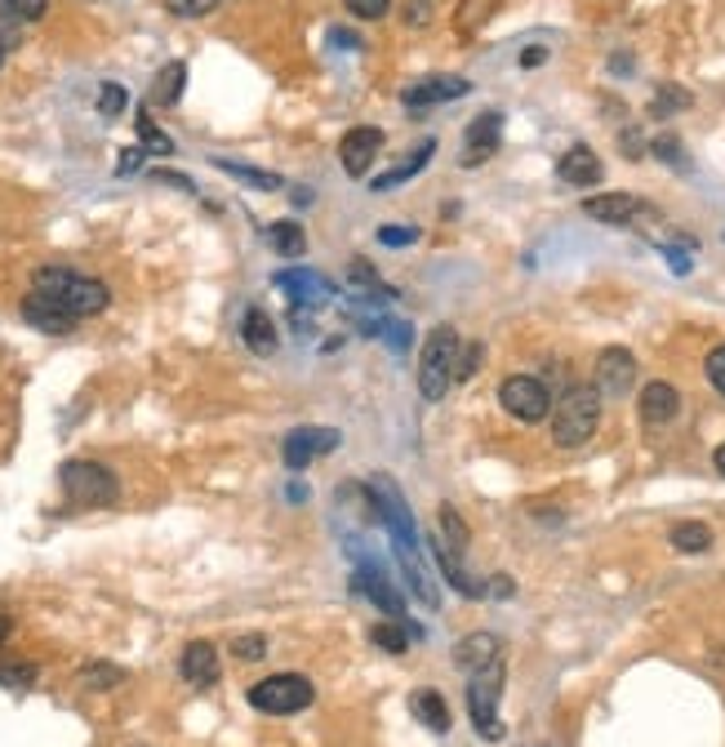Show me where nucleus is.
I'll return each mask as SVG.
<instances>
[{
	"mask_svg": "<svg viewBox=\"0 0 725 747\" xmlns=\"http://www.w3.org/2000/svg\"><path fill=\"white\" fill-rule=\"evenodd\" d=\"M583 214L596 218V223L623 227V223H632V218L645 214V201L632 196V192H605V196H588V201H583Z\"/></svg>",
	"mask_w": 725,
	"mask_h": 747,
	"instance_id": "13",
	"label": "nucleus"
},
{
	"mask_svg": "<svg viewBox=\"0 0 725 747\" xmlns=\"http://www.w3.org/2000/svg\"><path fill=\"white\" fill-rule=\"evenodd\" d=\"M441 530H446V539H450V548H455V552H463V548H468V525L459 521V512H455L450 503L441 508Z\"/></svg>",
	"mask_w": 725,
	"mask_h": 747,
	"instance_id": "35",
	"label": "nucleus"
},
{
	"mask_svg": "<svg viewBox=\"0 0 725 747\" xmlns=\"http://www.w3.org/2000/svg\"><path fill=\"white\" fill-rule=\"evenodd\" d=\"M596 428H601V392L596 388H570L556 401V415H552V446L579 450L596 437Z\"/></svg>",
	"mask_w": 725,
	"mask_h": 747,
	"instance_id": "2",
	"label": "nucleus"
},
{
	"mask_svg": "<svg viewBox=\"0 0 725 747\" xmlns=\"http://www.w3.org/2000/svg\"><path fill=\"white\" fill-rule=\"evenodd\" d=\"M410 712H415V720H423L432 734H446V729H450V707H446V698H441L437 689H415V694H410Z\"/></svg>",
	"mask_w": 725,
	"mask_h": 747,
	"instance_id": "24",
	"label": "nucleus"
},
{
	"mask_svg": "<svg viewBox=\"0 0 725 747\" xmlns=\"http://www.w3.org/2000/svg\"><path fill=\"white\" fill-rule=\"evenodd\" d=\"M223 174H232V178H241V183H254V187H263V192H276L280 187V178L276 174H267V170H249V165H241V161H214Z\"/></svg>",
	"mask_w": 725,
	"mask_h": 747,
	"instance_id": "28",
	"label": "nucleus"
},
{
	"mask_svg": "<svg viewBox=\"0 0 725 747\" xmlns=\"http://www.w3.org/2000/svg\"><path fill=\"white\" fill-rule=\"evenodd\" d=\"M397 623H401V618H397ZM397 623H379V627H375V645L388 649V654H406V645H410V636H406Z\"/></svg>",
	"mask_w": 725,
	"mask_h": 747,
	"instance_id": "34",
	"label": "nucleus"
},
{
	"mask_svg": "<svg viewBox=\"0 0 725 747\" xmlns=\"http://www.w3.org/2000/svg\"><path fill=\"white\" fill-rule=\"evenodd\" d=\"M183 85H187V63H170V68H161V76H156V85H152V103L174 108V103L183 99Z\"/></svg>",
	"mask_w": 725,
	"mask_h": 747,
	"instance_id": "26",
	"label": "nucleus"
},
{
	"mask_svg": "<svg viewBox=\"0 0 725 747\" xmlns=\"http://www.w3.org/2000/svg\"><path fill=\"white\" fill-rule=\"evenodd\" d=\"M139 134H143V147H147V152H156V156H170V152H174V143H170V139H165V134L152 125L147 108L139 112Z\"/></svg>",
	"mask_w": 725,
	"mask_h": 747,
	"instance_id": "32",
	"label": "nucleus"
},
{
	"mask_svg": "<svg viewBox=\"0 0 725 747\" xmlns=\"http://www.w3.org/2000/svg\"><path fill=\"white\" fill-rule=\"evenodd\" d=\"M351 587H360V596H370L384 614H392V618H401L406 614V596L384 579V570H370V565H360L356 570V579H351Z\"/></svg>",
	"mask_w": 725,
	"mask_h": 747,
	"instance_id": "16",
	"label": "nucleus"
},
{
	"mask_svg": "<svg viewBox=\"0 0 725 747\" xmlns=\"http://www.w3.org/2000/svg\"><path fill=\"white\" fill-rule=\"evenodd\" d=\"M556 178L561 183H570V187H596L601 183V161H596V152L592 147H570L561 161H556Z\"/></svg>",
	"mask_w": 725,
	"mask_h": 747,
	"instance_id": "19",
	"label": "nucleus"
},
{
	"mask_svg": "<svg viewBox=\"0 0 725 747\" xmlns=\"http://www.w3.org/2000/svg\"><path fill=\"white\" fill-rule=\"evenodd\" d=\"M379 241H384L388 249H406V245H415V241H419V227H401V223H388V227H379Z\"/></svg>",
	"mask_w": 725,
	"mask_h": 747,
	"instance_id": "40",
	"label": "nucleus"
},
{
	"mask_svg": "<svg viewBox=\"0 0 725 747\" xmlns=\"http://www.w3.org/2000/svg\"><path fill=\"white\" fill-rule=\"evenodd\" d=\"M143 170V147H125L121 156H116V174L125 178V174H139Z\"/></svg>",
	"mask_w": 725,
	"mask_h": 747,
	"instance_id": "46",
	"label": "nucleus"
},
{
	"mask_svg": "<svg viewBox=\"0 0 725 747\" xmlns=\"http://www.w3.org/2000/svg\"><path fill=\"white\" fill-rule=\"evenodd\" d=\"M178 672H183V681L187 685H196V689H210V685H218V649L210 645V641H192L187 649H183V658H178Z\"/></svg>",
	"mask_w": 725,
	"mask_h": 747,
	"instance_id": "14",
	"label": "nucleus"
},
{
	"mask_svg": "<svg viewBox=\"0 0 725 747\" xmlns=\"http://www.w3.org/2000/svg\"><path fill=\"white\" fill-rule=\"evenodd\" d=\"M654 152H658V156H667L672 165H676V156H681V147H676L672 139H658V143H654Z\"/></svg>",
	"mask_w": 725,
	"mask_h": 747,
	"instance_id": "49",
	"label": "nucleus"
},
{
	"mask_svg": "<svg viewBox=\"0 0 725 747\" xmlns=\"http://www.w3.org/2000/svg\"><path fill=\"white\" fill-rule=\"evenodd\" d=\"M32 289L45 294L50 303H59V307H63L68 316H76V320L99 316V311H108V303H112V289H108L103 280H94V276H85V272H72V267H37Z\"/></svg>",
	"mask_w": 725,
	"mask_h": 747,
	"instance_id": "1",
	"label": "nucleus"
},
{
	"mask_svg": "<svg viewBox=\"0 0 725 747\" xmlns=\"http://www.w3.org/2000/svg\"><path fill=\"white\" fill-rule=\"evenodd\" d=\"M316 703V685L298 672H276L258 685H249V707L254 712H267V716H294L303 707Z\"/></svg>",
	"mask_w": 725,
	"mask_h": 747,
	"instance_id": "5",
	"label": "nucleus"
},
{
	"mask_svg": "<svg viewBox=\"0 0 725 747\" xmlns=\"http://www.w3.org/2000/svg\"><path fill=\"white\" fill-rule=\"evenodd\" d=\"M338 446H343V437H338L334 428H294V432L280 441V459H285L289 472H303V468H312L316 459L334 454Z\"/></svg>",
	"mask_w": 725,
	"mask_h": 747,
	"instance_id": "8",
	"label": "nucleus"
},
{
	"mask_svg": "<svg viewBox=\"0 0 725 747\" xmlns=\"http://www.w3.org/2000/svg\"><path fill=\"white\" fill-rule=\"evenodd\" d=\"M503 658H490L486 667L468 672V707H472V725L486 743H499L503 738V720H499V694H503Z\"/></svg>",
	"mask_w": 725,
	"mask_h": 747,
	"instance_id": "4",
	"label": "nucleus"
},
{
	"mask_svg": "<svg viewBox=\"0 0 725 747\" xmlns=\"http://www.w3.org/2000/svg\"><path fill=\"white\" fill-rule=\"evenodd\" d=\"M37 681L32 667H0V685H14V689H28Z\"/></svg>",
	"mask_w": 725,
	"mask_h": 747,
	"instance_id": "45",
	"label": "nucleus"
},
{
	"mask_svg": "<svg viewBox=\"0 0 725 747\" xmlns=\"http://www.w3.org/2000/svg\"><path fill=\"white\" fill-rule=\"evenodd\" d=\"M370 334H379L392 351H410V338H415V329H410L406 320H388V316H379V320L370 325Z\"/></svg>",
	"mask_w": 725,
	"mask_h": 747,
	"instance_id": "30",
	"label": "nucleus"
},
{
	"mask_svg": "<svg viewBox=\"0 0 725 747\" xmlns=\"http://www.w3.org/2000/svg\"><path fill=\"white\" fill-rule=\"evenodd\" d=\"M632 383H636V356L627 347H605L596 356V392L623 397Z\"/></svg>",
	"mask_w": 725,
	"mask_h": 747,
	"instance_id": "11",
	"label": "nucleus"
},
{
	"mask_svg": "<svg viewBox=\"0 0 725 747\" xmlns=\"http://www.w3.org/2000/svg\"><path fill=\"white\" fill-rule=\"evenodd\" d=\"M481 356H486V347H481V342L459 347V374H455V383H468V379H472L477 365H481Z\"/></svg>",
	"mask_w": 725,
	"mask_h": 747,
	"instance_id": "39",
	"label": "nucleus"
},
{
	"mask_svg": "<svg viewBox=\"0 0 725 747\" xmlns=\"http://www.w3.org/2000/svg\"><path fill=\"white\" fill-rule=\"evenodd\" d=\"M241 338H245V347L254 351V356H272L276 351V325H272V316L263 311V307H249L245 311V320H241Z\"/></svg>",
	"mask_w": 725,
	"mask_h": 747,
	"instance_id": "21",
	"label": "nucleus"
},
{
	"mask_svg": "<svg viewBox=\"0 0 725 747\" xmlns=\"http://www.w3.org/2000/svg\"><path fill=\"white\" fill-rule=\"evenodd\" d=\"M543 59H548V50H539V45H530V50L521 54V68H539Z\"/></svg>",
	"mask_w": 725,
	"mask_h": 747,
	"instance_id": "48",
	"label": "nucleus"
},
{
	"mask_svg": "<svg viewBox=\"0 0 725 747\" xmlns=\"http://www.w3.org/2000/svg\"><path fill=\"white\" fill-rule=\"evenodd\" d=\"M329 41H334V45H347V50H356V45H360L351 32H329Z\"/></svg>",
	"mask_w": 725,
	"mask_h": 747,
	"instance_id": "51",
	"label": "nucleus"
},
{
	"mask_svg": "<svg viewBox=\"0 0 725 747\" xmlns=\"http://www.w3.org/2000/svg\"><path fill=\"white\" fill-rule=\"evenodd\" d=\"M347 10H351V19H360V23H379V19L388 14V0H347Z\"/></svg>",
	"mask_w": 725,
	"mask_h": 747,
	"instance_id": "42",
	"label": "nucleus"
},
{
	"mask_svg": "<svg viewBox=\"0 0 725 747\" xmlns=\"http://www.w3.org/2000/svg\"><path fill=\"white\" fill-rule=\"evenodd\" d=\"M490 658H499V636H490V632H472V636H463V641L455 645V663H459L463 672H477V667H486Z\"/></svg>",
	"mask_w": 725,
	"mask_h": 747,
	"instance_id": "22",
	"label": "nucleus"
},
{
	"mask_svg": "<svg viewBox=\"0 0 725 747\" xmlns=\"http://www.w3.org/2000/svg\"><path fill=\"white\" fill-rule=\"evenodd\" d=\"M267 245H272L280 258H298V254L307 249V236H303V227H298L294 218H280V223L267 227Z\"/></svg>",
	"mask_w": 725,
	"mask_h": 747,
	"instance_id": "25",
	"label": "nucleus"
},
{
	"mask_svg": "<svg viewBox=\"0 0 725 747\" xmlns=\"http://www.w3.org/2000/svg\"><path fill=\"white\" fill-rule=\"evenodd\" d=\"M667 258H672V272H676V276H685V272H690V258H685V254L667 249Z\"/></svg>",
	"mask_w": 725,
	"mask_h": 747,
	"instance_id": "50",
	"label": "nucleus"
},
{
	"mask_svg": "<svg viewBox=\"0 0 725 747\" xmlns=\"http://www.w3.org/2000/svg\"><path fill=\"white\" fill-rule=\"evenodd\" d=\"M347 280H351V285H360V289H370L375 298H379V294H384V298H397V294L379 280V272H375L366 258H351V263H347Z\"/></svg>",
	"mask_w": 725,
	"mask_h": 747,
	"instance_id": "29",
	"label": "nucleus"
},
{
	"mask_svg": "<svg viewBox=\"0 0 725 747\" xmlns=\"http://www.w3.org/2000/svg\"><path fill=\"white\" fill-rule=\"evenodd\" d=\"M0 63H6V45H0Z\"/></svg>",
	"mask_w": 725,
	"mask_h": 747,
	"instance_id": "54",
	"label": "nucleus"
},
{
	"mask_svg": "<svg viewBox=\"0 0 725 747\" xmlns=\"http://www.w3.org/2000/svg\"><path fill=\"white\" fill-rule=\"evenodd\" d=\"M59 481H63L68 499H72V503H85V508H103V503H112V499L121 494L116 477H112L103 463H90V459L63 463V468H59Z\"/></svg>",
	"mask_w": 725,
	"mask_h": 747,
	"instance_id": "6",
	"label": "nucleus"
},
{
	"mask_svg": "<svg viewBox=\"0 0 725 747\" xmlns=\"http://www.w3.org/2000/svg\"><path fill=\"white\" fill-rule=\"evenodd\" d=\"M486 596L508 601V596H512V579H508V574H494V579H490V587H486Z\"/></svg>",
	"mask_w": 725,
	"mask_h": 747,
	"instance_id": "47",
	"label": "nucleus"
},
{
	"mask_svg": "<svg viewBox=\"0 0 725 747\" xmlns=\"http://www.w3.org/2000/svg\"><path fill=\"white\" fill-rule=\"evenodd\" d=\"M703 374H707V383H712V388L725 397V342L707 351V360H703Z\"/></svg>",
	"mask_w": 725,
	"mask_h": 747,
	"instance_id": "37",
	"label": "nucleus"
},
{
	"mask_svg": "<svg viewBox=\"0 0 725 747\" xmlns=\"http://www.w3.org/2000/svg\"><path fill=\"white\" fill-rule=\"evenodd\" d=\"M214 6H218V0H165V10L174 19H205Z\"/></svg>",
	"mask_w": 725,
	"mask_h": 747,
	"instance_id": "36",
	"label": "nucleus"
},
{
	"mask_svg": "<svg viewBox=\"0 0 725 747\" xmlns=\"http://www.w3.org/2000/svg\"><path fill=\"white\" fill-rule=\"evenodd\" d=\"M499 139H503V112H481V116L468 125V134H463V165L472 170V165H481L486 156H494V152H499Z\"/></svg>",
	"mask_w": 725,
	"mask_h": 747,
	"instance_id": "12",
	"label": "nucleus"
},
{
	"mask_svg": "<svg viewBox=\"0 0 725 747\" xmlns=\"http://www.w3.org/2000/svg\"><path fill=\"white\" fill-rule=\"evenodd\" d=\"M379 152H384V130H375V125H356L338 143V161H343V170L351 178H366L370 165L379 161Z\"/></svg>",
	"mask_w": 725,
	"mask_h": 747,
	"instance_id": "9",
	"label": "nucleus"
},
{
	"mask_svg": "<svg viewBox=\"0 0 725 747\" xmlns=\"http://www.w3.org/2000/svg\"><path fill=\"white\" fill-rule=\"evenodd\" d=\"M499 406L521 423H543L552 415V397L534 374H512V379L499 388Z\"/></svg>",
	"mask_w": 725,
	"mask_h": 747,
	"instance_id": "7",
	"label": "nucleus"
},
{
	"mask_svg": "<svg viewBox=\"0 0 725 747\" xmlns=\"http://www.w3.org/2000/svg\"><path fill=\"white\" fill-rule=\"evenodd\" d=\"M681 108H690V94H681L676 85H667V90L650 103V116H654V121H663V116H672V112H681Z\"/></svg>",
	"mask_w": 725,
	"mask_h": 747,
	"instance_id": "33",
	"label": "nucleus"
},
{
	"mask_svg": "<svg viewBox=\"0 0 725 747\" xmlns=\"http://www.w3.org/2000/svg\"><path fill=\"white\" fill-rule=\"evenodd\" d=\"M681 415V392L672 388V383H645L641 388V419L650 423V428H663V423H672Z\"/></svg>",
	"mask_w": 725,
	"mask_h": 747,
	"instance_id": "18",
	"label": "nucleus"
},
{
	"mask_svg": "<svg viewBox=\"0 0 725 747\" xmlns=\"http://www.w3.org/2000/svg\"><path fill=\"white\" fill-rule=\"evenodd\" d=\"M10 14H19L23 23H37V19H45V10H50V0H0Z\"/></svg>",
	"mask_w": 725,
	"mask_h": 747,
	"instance_id": "38",
	"label": "nucleus"
},
{
	"mask_svg": "<svg viewBox=\"0 0 725 747\" xmlns=\"http://www.w3.org/2000/svg\"><path fill=\"white\" fill-rule=\"evenodd\" d=\"M19 14H10V10H0V45H6V50H14L19 45Z\"/></svg>",
	"mask_w": 725,
	"mask_h": 747,
	"instance_id": "44",
	"label": "nucleus"
},
{
	"mask_svg": "<svg viewBox=\"0 0 725 747\" xmlns=\"http://www.w3.org/2000/svg\"><path fill=\"white\" fill-rule=\"evenodd\" d=\"M459 334L450 325H437L428 338H423V351H419V392L423 401H441L459 374Z\"/></svg>",
	"mask_w": 725,
	"mask_h": 747,
	"instance_id": "3",
	"label": "nucleus"
},
{
	"mask_svg": "<svg viewBox=\"0 0 725 747\" xmlns=\"http://www.w3.org/2000/svg\"><path fill=\"white\" fill-rule=\"evenodd\" d=\"M81 681H85L90 689H108V685H121V681H125V672H121V667H103V663H99V667H85V672H81Z\"/></svg>",
	"mask_w": 725,
	"mask_h": 747,
	"instance_id": "41",
	"label": "nucleus"
},
{
	"mask_svg": "<svg viewBox=\"0 0 725 747\" xmlns=\"http://www.w3.org/2000/svg\"><path fill=\"white\" fill-rule=\"evenodd\" d=\"M468 94H472V81H468V76H423V81H415V85L401 94V103H406L410 112H423V108L455 103V99H468Z\"/></svg>",
	"mask_w": 725,
	"mask_h": 747,
	"instance_id": "10",
	"label": "nucleus"
},
{
	"mask_svg": "<svg viewBox=\"0 0 725 747\" xmlns=\"http://www.w3.org/2000/svg\"><path fill=\"white\" fill-rule=\"evenodd\" d=\"M130 108V94H125V85H116V81H108V85H99V116H121Z\"/></svg>",
	"mask_w": 725,
	"mask_h": 747,
	"instance_id": "31",
	"label": "nucleus"
},
{
	"mask_svg": "<svg viewBox=\"0 0 725 747\" xmlns=\"http://www.w3.org/2000/svg\"><path fill=\"white\" fill-rule=\"evenodd\" d=\"M276 285L294 298V307H303V303H307V307H320V303L334 294V285H329L325 276L307 272V267H298V272H280V276H276Z\"/></svg>",
	"mask_w": 725,
	"mask_h": 747,
	"instance_id": "17",
	"label": "nucleus"
},
{
	"mask_svg": "<svg viewBox=\"0 0 725 747\" xmlns=\"http://www.w3.org/2000/svg\"><path fill=\"white\" fill-rule=\"evenodd\" d=\"M10 632H14V618H10V614H0V645L10 641Z\"/></svg>",
	"mask_w": 725,
	"mask_h": 747,
	"instance_id": "52",
	"label": "nucleus"
},
{
	"mask_svg": "<svg viewBox=\"0 0 725 747\" xmlns=\"http://www.w3.org/2000/svg\"><path fill=\"white\" fill-rule=\"evenodd\" d=\"M432 556H437V565L446 570V579H450V587H455L459 596H468V601H481V596H486V583H477V579L463 570V561H459V552H455V548L432 543Z\"/></svg>",
	"mask_w": 725,
	"mask_h": 747,
	"instance_id": "20",
	"label": "nucleus"
},
{
	"mask_svg": "<svg viewBox=\"0 0 725 747\" xmlns=\"http://www.w3.org/2000/svg\"><path fill=\"white\" fill-rule=\"evenodd\" d=\"M232 654H236L241 663H258V658L267 654V641H263V636H236V641H232Z\"/></svg>",
	"mask_w": 725,
	"mask_h": 747,
	"instance_id": "43",
	"label": "nucleus"
},
{
	"mask_svg": "<svg viewBox=\"0 0 725 747\" xmlns=\"http://www.w3.org/2000/svg\"><path fill=\"white\" fill-rule=\"evenodd\" d=\"M432 156H437V143H432V139H423V143H419V152H410V156H406V161H401L397 170H388V174H379V178H375V192H388V187H401L406 178H415V174H423Z\"/></svg>",
	"mask_w": 725,
	"mask_h": 747,
	"instance_id": "23",
	"label": "nucleus"
},
{
	"mask_svg": "<svg viewBox=\"0 0 725 747\" xmlns=\"http://www.w3.org/2000/svg\"><path fill=\"white\" fill-rule=\"evenodd\" d=\"M23 320L32 325V329H41V334H72L76 329V316H68L59 303H50L45 294H28L23 298Z\"/></svg>",
	"mask_w": 725,
	"mask_h": 747,
	"instance_id": "15",
	"label": "nucleus"
},
{
	"mask_svg": "<svg viewBox=\"0 0 725 747\" xmlns=\"http://www.w3.org/2000/svg\"><path fill=\"white\" fill-rule=\"evenodd\" d=\"M712 463H716V472H721V477H725V441H721V446H716V454H712Z\"/></svg>",
	"mask_w": 725,
	"mask_h": 747,
	"instance_id": "53",
	"label": "nucleus"
},
{
	"mask_svg": "<svg viewBox=\"0 0 725 747\" xmlns=\"http://www.w3.org/2000/svg\"><path fill=\"white\" fill-rule=\"evenodd\" d=\"M667 539H672V548L685 552V556H698V552L712 548V530H707L703 521H681V525H672Z\"/></svg>",
	"mask_w": 725,
	"mask_h": 747,
	"instance_id": "27",
	"label": "nucleus"
}]
</instances>
